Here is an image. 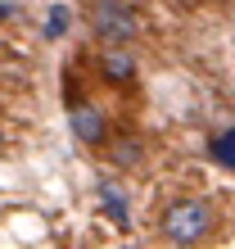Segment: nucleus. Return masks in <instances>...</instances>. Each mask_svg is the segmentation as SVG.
I'll return each mask as SVG.
<instances>
[{"label": "nucleus", "mask_w": 235, "mask_h": 249, "mask_svg": "<svg viewBox=\"0 0 235 249\" xmlns=\"http://www.w3.org/2000/svg\"><path fill=\"white\" fill-rule=\"evenodd\" d=\"M168 245H203L213 236V204L208 199H176L163 209V222H158Z\"/></svg>", "instance_id": "nucleus-1"}, {"label": "nucleus", "mask_w": 235, "mask_h": 249, "mask_svg": "<svg viewBox=\"0 0 235 249\" xmlns=\"http://www.w3.org/2000/svg\"><path fill=\"white\" fill-rule=\"evenodd\" d=\"M91 27H95V36L104 41V46H127V41L140 32V18L122 0H100L91 9Z\"/></svg>", "instance_id": "nucleus-2"}, {"label": "nucleus", "mask_w": 235, "mask_h": 249, "mask_svg": "<svg viewBox=\"0 0 235 249\" xmlns=\"http://www.w3.org/2000/svg\"><path fill=\"white\" fill-rule=\"evenodd\" d=\"M68 123H72V136L86 141V145L104 141V113H100L95 105H86V100H77V95L68 100Z\"/></svg>", "instance_id": "nucleus-3"}, {"label": "nucleus", "mask_w": 235, "mask_h": 249, "mask_svg": "<svg viewBox=\"0 0 235 249\" xmlns=\"http://www.w3.org/2000/svg\"><path fill=\"white\" fill-rule=\"evenodd\" d=\"M100 77L113 82V86H127V82H136V54L122 50V46H113L100 54Z\"/></svg>", "instance_id": "nucleus-4"}, {"label": "nucleus", "mask_w": 235, "mask_h": 249, "mask_svg": "<svg viewBox=\"0 0 235 249\" xmlns=\"http://www.w3.org/2000/svg\"><path fill=\"white\" fill-rule=\"evenodd\" d=\"M100 204H104V213L113 217L118 227H131V209H127V195L118 190L113 181H100Z\"/></svg>", "instance_id": "nucleus-5"}, {"label": "nucleus", "mask_w": 235, "mask_h": 249, "mask_svg": "<svg viewBox=\"0 0 235 249\" xmlns=\"http://www.w3.org/2000/svg\"><path fill=\"white\" fill-rule=\"evenodd\" d=\"M208 154H213V163H222V168H231V172H235V127L217 131V136L208 141Z\"/></svg>", "instance_id": "nucleus-6"}, {"label": "nucleus", "mask_w": 235, "mask_h": 249, "mask_svg": "<svg viewBox=\"0 0 235 249\" xmlns=\"http://www.w3.org/2000/svg\"><path fill=\"white\" fill-rule=\"evenodd\" d=\"M68 27H72V9H68V5H50V18H46V36H50V41H59V36L68 32Z\"/></svg>", "instance_id": "nucleus-7"}]
</instances>
